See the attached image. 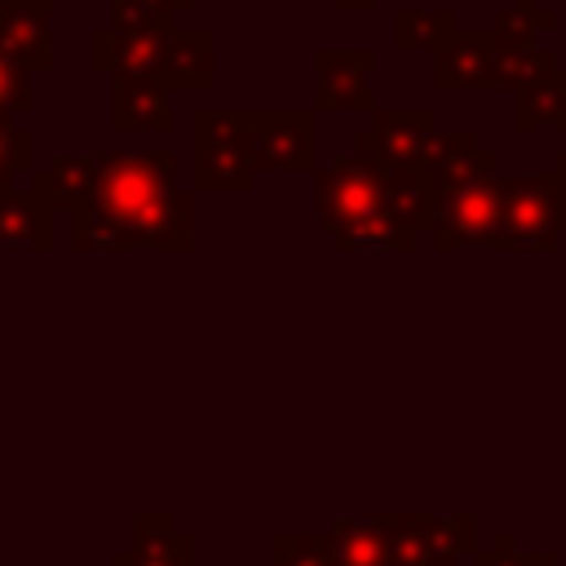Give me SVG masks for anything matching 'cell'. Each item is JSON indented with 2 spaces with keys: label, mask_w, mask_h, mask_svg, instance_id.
Here are the masks:
<instances>
[{
  "label": "cell",
  "mask_w": 566,
  "mask_h": 566,
  "mask_svg": "<svg viewBox=\"0 0 566 566\" xmlns=\"http://www.w3.org/2000/svg\"><path fill=\"white\" fill-rule=\"evenodd\" d=\"M75 252H190L195 190L177 186L172 150H97V190L71 212Z\"/></svg>",
  "instance_id": "obj_1"
},
{
  "label": "cell",
  "mask_w": 566,
  "mask_h": 566,
  "mask_svg": "<svg viewBox=\"0 0 566 566\" xmlns=\"http://www.w3.org/2000/svg\"><path fill=\"white\" fill-rule=\"evenodd\" d=\"M256 186L243 111H195L190 119V190L199 195H248Z\"/></svg>",
  "instance_id": "obj_2"
},
{
  "label": "cell",
  "mask_w": 566,
  "mask_h": 566,
  "mask_svg": "<svg viewBox=\"0 0 566 566\" xmlns=\"http://www.w3.org/2000/svg\"><path fill=\"white\" fill-rule=\"evenodd\" d=\"M314 217L327 234H340L367 217H385V164L363 150L336 155L314 172Z\"/></svg>",
  "instance_id": "obj_3"
},
{
  "label": "cell",
  "mask_w": 566,
  "mask_h": 566,
  "mask_svg": "<svg viewBox=\"0 0 566 566\" xmlns=\"http://www.w3.org/2000/svg\"><path fill=\"white\" fill-rule=\"evenodd\" d=\"M566 234V208H562V177L557 168L509 177L504 199V226L495 248L500 252H553Z\"/></svg>",
  "instance_id": "obj_4"
},
{
  "label": "cell",
  "mask_w": 566,
  "mask_h": 566,
  "mask_svg": "<svg viewBox=\"0 0 566 566\" xmlns=\"http://www.w3.org/2000/svg\"><path fill=\"white\" fill-rule=\"evenodd\" d=\"M252 168L261 172H314V111H243Z\"/></svg>",
  "instance_id": "obj_5"
},
{
  "label": "cell",
  "mask_w": 566,
  "mask_h": 566,
  "mask_svg": "<svg viewBox=\"0 0 566 566\" xmlns=\"http://www.w3.org/2000/svg\"><path fill=\"white\" fill-rule=\"evenodd\" d=\"M177 22H106L88 35V57L106 80H159L164 40Z\"/></svg>",
  "instance_id": "obj_6"
},
{
  "label": "cell",
  "mask_w": 566,
  "mask_h": 566,
  "mask_svg": "<svg viewBox=\"0 0 566 566\" xmlns=\"http://www.w3.org/2000/svg\"><path fill=\"white\" fill-rule=\"evenodd\" d=\"M433 133H438V115L429 106H411V111H385V106H376L371 119L354 133V150H363V155H371V159H380L389 168L420 172Z\"/></svg>",
  "instance_id": "obj_7"
},
{
  "label": "cell",
  "mask_w": 566,
  "mask_h": 566,
  "mask_svg": "<svg viewBox=\"0 0 566 566\" xmlns=\"http://www.w3.org/2000/svg\"><path fill=\"white\" fill-rule=\"evenodd\" d=\"M504 199H509V177H482L469 195H460L429 230L438 252L455 248H495L500 226H504Z\"/></svg>",
  "instance_id": "obj_8"
},
{
  "label": "cell",
  "mask_w": 566,
  "mask_h": 566,
  "mask_svg": "<svg viewBox=\"0 0 566 566\" xmlns=\"http://www.w3.org/2000/svg\"><path fill=\"white\" fill-rule=\"evenodd\" d=\"M371 49H314V111H376Z\"/></svg>",
  "instance_id": "obj_9"
},
{
  "label": "cell",
  "mask_w": 566,
  "mask_h": 566,
  "mask_svg": "<svg viewBox=\"0 0 566 566\" xmlns=\"http://www.w3.org/2000/svg\"><path fill=\"white\" fill-rule=\"evenodd\" d=\"M159 84L168 93H208L217 84V35L208 27H172L159 57Z\"/></svg>",
  "instance_id": "obj_10"
},
{
  "label": "cell",
  "mask_w": 566,
  "mask_h": 566,
  "mask_svg": "<svg viewBox=\"0 0 566 566\" xmlns=\"http://www.w3.org/2000/svg\"><path fill=\"white\" fill-rule=\"evenodd\" d=\"M53 4H9L0 0V53L27 71L53 66Z\"/></svg>",
  "instance_id": "obj_11"
},
{
  "label": "cell",
  "mask_w": 566,
  "mask_h": 566,
  "mask_svg": "<svg viewBox=\"0 0 566 566\" xmlns=\"http://www.w3.org/2000/svg\"><path fill=\"white\" fill-rule=\"evenodd\" d=\"M111 566H195V535L177 531L168 513H137L133 544L119 548Z\"/></svg>",
  "instance_id": "obj_12"
},
{
  "label": "cell",
  "mask_w": 566,
  "mask_h": 566,
  "mask_svg": "<svg viewBox=\"0 0 566 566\" xmlns=\"http://www.w3.org/2000/svg\"><path fill=\"white\" fill-rule=\"evenodd\" d=\"M53 248V203L31 186L0 190V252H49Z\"/></svg>",
  "instance_id": "obj_13"
},
{
  "label": "cell",
  "mask_w": 566,
  "mask_h": 566,
  "mask_svg": "<svg viewBox=\"0 0 566 566\" xmlns=\"http://www.w3.org/2000/svg\"><path fill=\"white\" fill-rule=\"evenodd\" d=\"M491 31H455L433 53V88L438 93H486V62H491Z\"/></svg>",
  "instance_id": "obj_14"
},
{
  "label": "cell",
  "mask_w": 566,
  "mask_h": 566,
  "mask_svg": "<svg viewBox=\"0 0 566 566\" xmlns=\"http://www.w3.org/2000/svg\"><path fill=\"white\" fill-rule=\"evenodd\" d=\"M177 115L159 80H111V128L115 133H172Z\"/></svg>",
  "instance_id": "obj_15"
},
{
  "label": "cell",
  "mask_w": 566,
  "mask_h": 566,
  "mask_svg": "<svg viewBox=\"0 0 566 566\" xmlns=\"http://www.w3.org/2000/svg\"><path fill=\"white\" fill-rule=\"evenodd\" d=\"M31 190L53 203V212H75L97 190V150L88 155H57L53 164L31 172Z\"/></svg>",
  "instance_id": "obj_16"
},
{
  "label": "cell",
  "mask_w": 566,
  "mask_h": 566,
  "mask_svg": "<svg viewBox=\"0 0 566 566\" xmlns=\"http://www.w3.org/2000/svg\"><path fill=\"white\" fill-rule=\"evenodd\" d=\"M513 128L517 133H535V128L566 133V66L562 62L513 93Z\"/></svg>",
  "instance_id": "obj_17"
},
{
  "label": "cell",
  "mask_w": 566,
  "mask_h": 566,
  "mask_svg": "<svg viewBox=\"0 0 566 566\" xmlns=\"http://www.w3.org/2000/svg\"><path fill=\"white\" fill-rule=\"evenodd\" d=\"M385 217H389L398 230L416 234V239L433 230L438 212H433V199H429V186H424L420 172H411V168H389V164H385Z\"/></svg>",
  "instance_id": "obj_18"
},
{
  "label": "cell",
  "mask_w": 566,
  "mask_h": 566,
  "mask_svg": "<svg viewBox=\"0 0 566 566\" xmlns=\"http://www.w3.org/2000/svg\"><path fill=\"white\" fill-rule=\"evenodd\" d=\"M548 66H557V53L548 44H491L486 93H517Z\"/></svg>",
  "instance_id": "obj_19"
},
{
  "label": "cell",
  "mask_w": 566,
  "mask_h": 566,
  "mask_svg": "<svg viewBox=\"0 0 566 566\" xmlns=\"http://www.w3.org/2000/svg\"><path fill=\"white\" fill-rule=\"evenodd\" d=\"M336 566H389L385 548V513L380 517H340L327 526Z\"/></svg>",
  "instance_id": "obj_20"
},
{
  "label": "cell",
  "mask_w": 566,
  "mask_h": 566,
  "mask_svg": "<svg viewBox=\"0 0 566 566\" xmlns=\"http://www.w3.org/2000/svg\"><path fill=\"white\" fill-rule=\"evenodd\" d=\"M460 31L451 9H394V49L398 53H438Z\"/></svg>",
  "instance_id": "obj_21"
},
{
  "label": "cell",
  "mask_w": 566,
  "mask_h": 566,
  "mask_svg": "<svg viewBox=\"0 0 566 566\" xmlns=\"http://www.w3.org/2000/svg\"><path fill=\"white\" fill-rule=\"evenodd\" d=\"M495 172V159L482 150V146H473V150H464L460 159H451V164H442V168H433V172H420L424 177V186H429V199H433V212L442 217L460 195H469L482 177H491Z\"/></svg>",
  "instance_id": "obj_22"
},
{
  "label": "cell",
  "mask_w": 566,
  "mask_h": 566,
  "mask_svg": "<svg viewBox=\"0 0 566 566\" xmlns=\"http://www.w3.org/2000/svg\"><path fill=\"white\" fill-rule=\"evenodd\" d=\"M424 544H429V566H460L464 557L478 553V517L473 513L429 517L424 522Z\"/></svg>",
  "instance_id": "obj_23"
},
{
  "label": "cell",
  "mask_w": 566,
  "mask_h": 566,
  "mask_svg": "<svg viewBox=\"0 0 566 566\" xmlns=\"http://www.w3.org/2000/svg\"><path fill=\"white\" fill-rule=\"evenodd\" d=\"M557 27V13L544 9L539 0H513L495 13V44H539V35H548Z\"/></svg>",
  "instance_id": "obj_24"
},
{
  "label": "cell",
  "mask_w": 566,
  "mask_h": 566,
  "mask_svg": "<svg viewBox=\"0 0 566 566\" xmlns=\"http://www.w3.org/2000/svg\"><path fill=\"white\" fill-rule=\"evenodd\" d=\"M336 252H416V234L398 230L389 217H367L332 234Z\"/></svg>",
  "instance_id": "obj_25"
},
{
  "label": "cell",
  "mask_w": 566,
  "mask_h": 566,
  "mask_svg": "<svg viewBox=\"0 0 566 566\" xmlns=\"http://www.w3.org/2000/svg\"><path fill=\"white\" fill-rule=\"evenodd\" d=\"M424 513H385V548L389 566H429V544H424Z\"/></svg>",
  "instance_id": "obj_26"
},
{
  "label": "cell",
  "mask_w": 566,
  "mask_h": 566,
  "mask_svg": "<svg viewBox=\"0 0 566 566\" xmlns=\"http://www.w3.org/2000/svg\"><path fill=\"white\" fill-rule=\"evenodd\" d=\"M270 566H336L327 531H279L270 535Z\"/></svg>",
  "instance_id": "obj_27"
},
{
  "label": "cell",
  "mask_w": 566,
  "mask_h": 566,
  "mask_svg": "<svg viewBox=\"0 0 566 566\" xmlns=\"http://www.w3.org/2000/svg\"><path fill=\"white\" fill-rule=\"evenodd\" d=\"M31 80H35V71H27L0 53V124H18L22 115L35 111V84Z\"/></svg>",
  "instance_id": "obj_28"
},
{
  "label": "cell",
  "mask_w": 566,
  "mask_h": 566,
  "mask_svg": "<svg viewBox=\"0 0 566 566\" xmlns=\"http://www.w3.org/2000/svg\"><path fill=\"white\" fill-rule=\"evenodd\" d=\"M35 172V137L18 124H0V190Z\"/></svg>",
  "instance_id": "obj_29"
},
{
  "label": "cell",
  "mask_w": 566,
  "mask_h": 566,
  "mask_svg": "<svg viewBox=\"0 0 566 566\" xmlns=\"http://www.w3.org/2000/svg\"><path fill=\"white\" fill-rule=\"evenodd\" d=\"M195 0H111V22H177Z\"/></svg>",
  "instance_id": "obj_30"
},
{
  "label": "cell",
  "mask_w": 566,
  "mask_h": 566,
  "mask_svg": "<svg viewBox=\"0 0 566 566\" xmlns=\"http://www.w3.org/2000/svg\"><path fill=\"white\" fill-rule=\"evenodd\" d=\"M473 566H557V553H522L517 535H500L495 548H478Z\"/></svg>",
  "instance_id": "obj_31"
},
{
  "label": "cell",
  "mask_w": 566,
  "mask_h": 566,
  "mask_svg": "<svg viewBox=\"0 0 566 566\" xmlns=\"http://www.w3.org/2000/svg\"><path fill=\"white\" fill-rule=\"evenodd\" d=\"M473 146H482L473 128H438V133H433V142H429V155H424V168H420V172H433V168H442V164L460 159V155H464V150H473Z\"/></svg>",
  "instance_id": "obj_32"
},
{
  "label": "cell",
  "mask_w": 566,
  "mask_h": 566,
  "mask_svg": "<svg viewBox=\"0 0 566 566\" xmlns=\"http://www.w3.org/2000/svg\"><path fill=\"white\" fill-rule=\"evenodd\" d=\"M332 9H340V13H371L376 0H332Z\"/></svg>",
  "instance_id": "obj_33"
},
{
  "label": "cell",
  "mask_w": 566,
  "mask_h": 566,
  "mask_svg": "<svg viewBox=\"0 0 566 566\" xmlns=\"http://www.w3.org/2000/svg\"><path fill=\"white\" fill-rule=\"evenodd\" d=\"M553 168H557V177H562V208H566V150H557Z\"/></svg>",
  "instance_id": "obj_34"
},
{
  "label": "cell",
  "mask_w": 566,
  "mask_h": 566,
  "mask_svg": "<svg viewBox=\"0 0 566 566\" xmlns=\"http://www.w3.org/2000/svg\"><path fill=\"white\" fill-rule=\"evenodd\" d=\"M9 4H53V0H9Z\"/></svg>",
  "instance_id": "obj_35"
}]
</instances>
